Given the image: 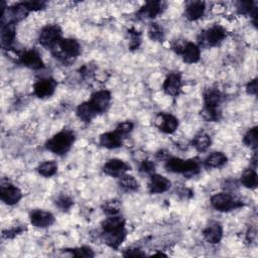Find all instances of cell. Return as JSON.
Wrapping results in <instances>:
<instances>
[{
  "label": "cell",
  "mask_w": 258,
  "mask_h": 258,
  "mask_svg": "<svg viewBox=\"0 0 258 258\" xmlns=\"http://www.w3.org/2000/svg\"><path fill=\"white\" fill-rule=\"evenodd\" d=\"M50 50L55 58L69 63L81 53V44L75 38H61Z\"/></svg>",
  "instance_id": "1"
},
{
  "label": "cell",
  "mask_w": 258,
  "mask_h": 258,
  "mask_svg": "<svg viewBox=\"0 0 258 258\" xmlns=\"http://www.w3.org/2000/svg\"><path fill=\"white\" fill-rule=\"evenodd\" d=\"M75 138V133L73 131L63 129L48 139L45 143V147L54 154L63 155L73 146Z\"/></svg>",
  "instance_id": "2"
},
{
  "label": "cell",
  "mask_w": 258,
  "mask_h": 258,
  "mask_svg": "<svg viewBox=\"0 0 258 258\" xmlns=\"http://www.w3.org/2000/svg\"><path fill=\"white\" fill-rule=\"evenodd\" d=\"M165 168L167 171L182 173L186 176H192L200 172L201 162L198 158L181 159L178 157H169L166 159Z\"/></svg>",
  "instance_id": "3"
},
{
  "label": "cell",
  "mask_w": 258,
  "mask_h": 258,
  "mask_svg": "<svg viewBox=\"0 0 258 258\" xmlns=\"http://www.w3.org/2000/svg\"><path fill=\"white\" fill-rule=\"evenodd\" d=\"M226 35L227 30L224 27L220 25H214L209 29L201 32L199 36V42L204 46H216L225 39Z\"/></svg>",
  "instance_id": "4"
},
{
  "label": "cell",
  "mask_w": 258,
  "mask_h": 258,
  "mask_svg": "<svg viewBox=\"0 0 258 258\" xmlns=\"http://www.w3.org/2000/svg\"><path fill=\"white\" fill-rule=\"evenodd\" d=\"M61 38L60 27L56 24H48L41 29L38 41L42 46L51 49Z\"/></svg>",
  "instance_id": "5"
},
{
  "label": "cell",
  "mask_w": 258,
  "mask_h": 258,
  "mask_svg": "<svg viewBox=\"0 0 258 258\" xmlns=\"http://www.w3.org/2000/svg\"><path fill=\"white\" fill-rule=\"evenodd\" d=\"M211 205L214 209L220 212H229L234 209L240 208L243 204L226 192L216 194L211 198Z\"/></svg>",
  "instance_id": "6"
},
{
  "label": "cell",
  "mask_w": 258,
  "mask_h": 258,
  "mask_svg": "<svg viewBox=\"0 0 258 258\" xmlns=\"http://www.w3.org/2000/svg\"><path fill=\"white\" fill-rule=\"evenodd\" d=\"M172 49L182 56V59L187 63H194L199 61L201 57L200 47L194 42H185V43H175L172 45Z\"/></svg>",
  "instance_id": "7"
},
{
  "label": "cell",
  "mask_w": 258,
  "mask_h": 258,
  "mask_svg": "<svg viewBox=\"0 0 258 258\" xmlns=\"http://www.w3.org/2000/svg\"><path fill=\"white\" fill-rule=\"evenodd\" d=\"M18 61L24 67L31 70H40L44 68V63L40 56V53L35 48L21 51L18 55Z\"/></svg>",
  "instance_id": "8"
},
{
  "label": "cell",
  "mask_w": 258,
  "mask_h": 258,
  "mask_svg": "<svg viewBox=\"0 0 258 258\" xmlns=\"http://www.w3.org/2000/svg\"><path fill=\"white\" fill-rule=\"evenodd\" d=\"M0 198L6 205L13 206L21 200L22 192L16 185L8 181H2L0 185Z\"/></svg>",
  "instance_id": "9"
},
{
  "label": "cell",
  "mask_w": 258,
  "mask_h": 258,
  "mask_svg": "<svg viewBox=\"0 0 258 258\" xmlns=\"http://www.w3.org/2000/svg\"><path fill=\"white\" fill-rule=\"evenodd\" d=\"M56 81L52 78H41L33 85V94L40 99L50 97L56 89Z\"/></svg>",
  "instance_id": "10"
},
{
  "label": "cell",
  "mask_w": 258,
  "mask_h": 258,
  "mask_svg": "<svg viewBox=\"0 0 258 258\" xmlns=\"http://www.w3.org/2000/svg\"><path fill=\"white\" fill-rule=\"evenodd\" d=\"M155 124L161 132L171 134L177 129L178 120L171 114L159 113L155 118Z\"/></svg>",
  "instance_id": "11"
},
{
  "label": "cell",
  "mask_w": 258,
  "mask_h": 258,
  "mask_svg": "<svg viewBox=\"0 0 258 258\" xmlns=\"http://www.w3.org/2000/svg\"><path fill=\"white\" fill-rule=\"evenodd\" d=\"M89 102L95 108V110L97 111L98 114L104 113L110 106L111 94L107 90L97 91L92 94Z\"/></svg>",
  "instance_id": "12"
},
{
  "label": "cell",
  "mask_w": 258,
  "mask_h": 258,
  "mask_svg": "<svg viewBox=\"0 0 258 258\" xmlns=\"http://www.w3.org/2000/svg\"><path fill=\"white\" fill-rule=\"evenodd\" d=\"M166 6L163 1H147L137 12L140 18H154L160 14Z\"/></svg>",
  "instance_id": "13"
},
{
  "label": "cell",
  "mask_w": 258,
  "mask_h": 258,
  "mask_svg": "<svg viewBox=\"0 0 258 258\" xmlns=\"http://www.w3.org/2000/svg\"><path fill=\"white\" fill-rule=\"evenodd\" d=\"M129 169H130V166L125 161L118 158H113L108 160L103 166V171L106 174L115 176V177L122 176Z\"/></svg>",
  "instance_id": "14"
},
{
  "label": "cell",
  "mask_w": 258,
  "mask_h": 258,
  "mask_svg": "<svg viewBox=\"0 0 258 258\" xmlns=\"http://www.w3.org/2000/svg\"><path fill=\"white\" fill-rule=\"evenodd\" d=\"M30 223L37 228H47L54 222V217L51 213L43 210H34L29 216Z\"/></svg>",
  "instance_id": "15"
},
{
  "label": "cell",
  "mask_w": 258,
  "mask_h": 258,
  "mask_svg": "<svg viewBox=\"0 0 258 258\" xmlns=\"http://www.w3.org/2000/svg\"><path fill=\"white\" fill-rule=\"evenodd\" d=\"M171 182L168 178L160 174H152L148 183V189L150 194H162L169 189Z\"/></svg>",
  "instance_id": "16"
},
{
  "label": "cell",
  "mask_w": 258,
  "mask_h": 258,
  "mask_svg": "<svg viewBox=\"0 0 258 258\" xmlns=\"http://www.w3.org/2000/svg\"><path fill=\"white\" fill-rule=\"evenodd\" d=\"M181 88V78L177 73L169 74L163 82V91L170 96H176Z\"/></svg>",
  "instance_id": "17"
},
{
  "label": "cell",
  "mask_w": 258,
  "mask_h": 258,
  "mask_svg": "<svg viewBox=\"0 0 258 258\" xmlns=\"http://www.w3.org/2000/svg\"><path fill=\"white\" fill-rule=\"evenodd\" d=\"M204 238L211 244H217L223 237V228L218 222H211L203 231Z\"/></svg>",
  "instance_id": "18"
},
{
  "label": "cell",
  "mask_w": 258,
  "mask_h": 258,
  "mask_svg": "<svg viewBox=\"0 0 258 258\" xmlns=\"http://www.w3.org/2000/svg\"><path fill=\"white\" fill-rule=\"evenodd\" d=\"M102 229L104 233H112L125 230V220L120 216H110L102 222Z\"/></svg>",
  "instance_id": "19"
},
{
  "label": "cell",
  "mask_w": 258,
  "mask_h": 258,
  "mask_svg": "<svg viewBox=\"0 0 258 258\" xmlns=\"http://www.w3.org/2000/svg\"><path fill=\"white\" fill-rule=\"evenodd\" d=\"M206 10V5L205 2L203 1H189L186 3L185 6V17L188 20H198L200 19Z\"/></svg>",
  "instance_id": "20"
},
{
  "label": "cell",
  "mask_w": 258,
  "mask_h": 258,
  "mask_svg": "<svg viewBox=\"0 0 258 258\" xmlns=\"http://www.w3.org/2000/svg\"><path fill=\"white\" fill-rule=\"evenodd\" d=\"M1 45L5 49H9L15 39V24L1 23Z\"/></svg>",
  "instance_id": "21"
},
{
  "label": "cell",
  "mask_w": 258,
  "mask_h": 258,
  "mask_svg": "<svg viewBox=\"0 0 258 258\" xmlns=\"http://www.w3.org/2000/svg\"><path fill=\"white\" fill-rule=\"evenodd\" d=\"M123 137L116 131L106 132L100 136V144L108 149H115L122 146Z\"/></svg>",
  "instance_id": "22"
},
{
  "label": "cell",
  "mask_w": 258,
  "mask_h": 258,
  "mask_svg": "<svg viewBox=\"0 0 258 258\" xmlns=\"http://www.w3.org/2000/svg\"><path fill=\"white\" fill-rule=\"evenodd\" d=\"M222 93L218 89H208L204 93L205 108L212 110H219L218 107L222 102Z\"/></svg>",
  "instance_id": "23"
},
{
  "label": "cell",
  "mask_w": 258,
  "mask_h": 258,
  "mask_svg": "<svg viewBox=\"0 0 258 258\" xmlns=\"http://www.w3.org/2000/svg\"><path fill=\"white\" fill-rule=\"evenodd\" d=\"M76 113H77V116L79 117V119L84 122H90L98 115L97 111L91 105V103L89 101L83 102L82 104H80L77 108Z\"/></svg>",
  "instance_id": "24"
},
{
  "label": "cell",
  "mask_w": 258,
  "mask_h": 258,
  "mask_svg": "<svg viewBox=\"0 0 258 258\" xmlns=\"http://www.w3.org/2000/svg\"><path fill=\"white\" fill-rule=\"evenodd\" d=\"M227 156L220 151H216L208 155L204 161V166L206 168H219L227 163Z\"/></svg>",
  "instance_id": "25"
},
{
  "label": "cell",
  "mask_w": 258,
  "mask_h": 258,
  "mask_svg": "<svg viewBox=\"0 0 258 258\" xmlns=\"http://www.w3.org/2000/svg\"><path fill=\"white\" fill-rule=\"evenodd\" d=\"M102 236H103V240L109 247L113 249H117L122 244V242L126 237V230H122L119 232H112V233L103 232Z\"/></svg>",
  "instance_id": "26"
},
{
  "label": "cell",
  "mask_w": 258,
  "mask_h": 258,
  "mask_svg": "<svg viewBox=\"0 0 258 258\" xmlns=\"http://www.w3.org/2000/svg\"><path fill=\"white\" fill-rule=\"evenodd\" d=\"M211 137L209 134H207L206 132H200L198 133L192 141H191V144L192 146L200 152H204L206 151L210 146H211Z\"/></svg>",
  "instance_id": "27"
},
{
  "label": "cell",
  "mask_w": 258,
  "mask_h": 258,
  "mask_svg": "<svg viewBox=\"0 0 258 258\" xmlns=\"http://www.w3.org/2000/svg\"><path fill=\"white\" fill-rule=\"evenodd\" d=\"M241 182L247 188H256L258 184V176L255 169H246L241 175Z\"/></svg>",
  "instance_id": "28"
},
{
  "label": "cell",
  "mask_w": 258,
  "mask_h": 258,
  "mask_svg": "<svg viewBox=\"0 0 258 258\" xmlns=\"http://www.w3.org/2000/svg\"><path fill=\"white\" fill-rule=\"evenodd\" d=\"M237 10L240 14L250 15L254 18V23H256L257 8L253 1H240L237 3Z\"/></svg>",
  "instance_id": "29"
},
{
  "label": "cell",
  "mask_w": 258,
  "mask_h": 258,
  "mask_svg": "<svg viewBox=\"0 0 258 258\" xmlns=\"http://www.w3.org/2000/svg\"><path fill=\"white\" fill-rule=\"evenodd\" d=\"M119 185L126 191H135L139 187V183L136 178L132 175L127 174H123L122 176H120Z\"/></svg>",
  "instance_id": "30"
},
{
  "label": "cell",
  "mask_w": 258,
  "mask_h": 258,
  "mask_svg": "<svg viewBox=\"0 0 258 258\" xmlns=\"http://www.w3.org/2000/svg\"><path fill=\"white\" fill-rule=\"evenodd\" d=\"M37 171L42 176L50 177V176H52V175H54L56 173V171H57V164L53 160L42 162L37 167Z\"/></svg>",
  "instance_id": "31"
},
{
  "label": "cell",
  "mask_w": 258,
  "mask_h": 258,
  "mask_svg": "<svg viewBox=\"0 0 258 258\" xmlns=\"http://www.w3.org/2000/svg\"><path fill=\"white\" fill-rule=\"evenodd\" d=\"M243 142L245 145H247L253 149H256L257 143H258L257 127H253L246 132V134L244 135V138H243Z\"/></svg>",
  "instance_id": "32"
},
{
  "label": "cell",
  "mask_w": 258,
  "mask_h": 258,
  "mask_svg": "<svg viewBox=\"0 0 258 258\" xmlns=\"http://www.w3.org/2000/svg\"><path fill=\"white\" fill-rule=\"evenodd\" d=\"M148 36L154 41H163L164 32L157 23H150L148 28Z\"/></svg>",
  "instance_id": "33"
},
{
  "label": "cell",
  "mask_w": 258,
  "mask_h": 258,
  "mask_svg": "<svg viewBox=\"0 0 258 258\" xmlns=\"http://www.w3.org/2000/svg\"><path fill=\"white\" fill-rule=\"evenodd\" d=\"M67 251L71 252L73 256L78 257V258H91V257L95 256L93 250L88 246H82V247L74 248V249H67Z\"/></svg>",
  "instance_id": "34"
},
{
  "label": "cell",
  "mask_w": 258,
  "mask_h": 258,
  "mask_svg": "<svg viewBox=\"0 0 258 258\" xmlns=\"http://www.w3.org/2000/svg\"><path fill=\"white\" fill-rule=\"evenodd\" d=\"M201 115L202 117L207 120V121H211V122H215V121H219L221 118V112L220 110H212V109H208L205 108L201 111Z\"/></svg>",
  "instance_id": "35"
},
{
  "label": "cell",
  "mask_w": 258,
  "mask_h": 258,
  "mask_svg": "<svg viewBox=\"0 0 258 258\" xmlns=\"http://www.w3.org/2000/svg\"><path fill=\"white\" fill-rule=\"evenodd\" d=\"M55 205L61 210V211H68L72 208V206L74 205V201L66 195L59 196L56 200H55Z\"/></svg>",
  "instance_id": "36"
},
{
  "label": "cell",
  "mask_w": 258,
  "mask_h": 258,
  "mask_svg": "<svg viewBox=\"0 0 258 258\" xmlns=\"http://www.w3.org/2000/svg\"><path fill=\"white\" fill-rule=\"evenodd\" d=\"M128 33L130 35V42H129L130 49H137L141 43L140 32L134 28H131L128 30Z\"/></svg>",
  "instance_id": "37"
},
{
  "label": "cell",
  "mask_w": 258,
  "mask_h": 258,
  "mask_svg": "<svg viewBox=\"0 0 258 258\" xmlns=\"http://www.w3.org/2000/svg\"><path fill=\"white\" fill-rule=\"evenodd\" d=\"M133 128H134V124L131 121H125V122L118 124L115 131L118 134H120L122 137H124V136L128 135L133 130Z\"/></svg>",
  "instance_id": "38"
},
{
  "label": "cell",
  "mask_w": 258,
  "mask_h": 258,
  "mask_svg": "<svg viewBox=\"0 0 258 258\" xmlns=\"http://www.w3.org/2000/svg\"><path fill=\"white\" fill-rule=\"evenodd\" d=\"M103 211L109 216L117 215L119 213V204L117 201H110L106 202L103 206Z\"/></svg>",
  "instance_id": "39"
},
{
  "label": "cell",
  "mask_w": 258,
  "mask_h": 258,
  "mask_svg": "<svg viewBox=\"0 0 258 258\" xmlns=\"http://www.w3.org/2000/svg\"><path fill=\"white\" fill-rule=\"evenodd\" d=\"M24 230H25V227H22V226L13 227V228H11L9 230L3 231L2 237L5 238V239H11V238H14L15 236L21 234L22 232H24Z\"/></svg>",
  "instance_id": "40"
},
{
  "label": "cell",
  "mask_w": 258,
  "mask_h": 258,
  "mask_svg": "<svg viewBox=\"0 0 258 258\" xmlns=\"http://www.w3.org/2000/svg\"><path fill=\"white\" fill-rule=\"evenodd\" d=\"M24 4L28 8L29 11H37L44 9L46 3L43 1H25Z\"/></svg>",
  "instance_id": "41"
},
{
  "label": "cell",
  "mask_w": 258,
  "mask_h": 258,
  "mask_svg": "<svg viewBox=\"0 0 258 258\" xmlns=\"http://www.w3.org/2000/svg\"><path fill=\"white\" fill-rule=\"evenodd\" d=\"M140 171L145 173H153L155 169V165L151 160H143L140 164Z\"/></svg>",
  "instance_id": "42"
},
{
  "label": "cell",
  "mask_w": 258,
  "mask_h": 258,
  "mask_svg": "<svg viewBox=\"0 0 258 258\" xmlns=\"http://www.w3.org/2000/svg\"><path fill=\"white\" fill-rule=\"evenodd\" d=\"M124 257H144L145 253L138 248H129L123 253Z\"/></svg>",
  "instance_id": "43"
},
{
  "label": "cell",
  "mask_w": 258,
  "mask_h": 258,
  "mask_svg": "<svg viewBox=\"0 0 258 258\" xmlns=\"http://www.w3.org/2000/svg\"><path fill=\"white\" fill-rule=\"evenodd\" d=\"M246 91L250 95H256L257 93V79L250 81L246 87Z\"/></svg>",
  "instance_id": "44"
}]
</instances>
